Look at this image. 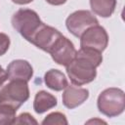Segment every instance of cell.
I'll return each instance as SVG.
<instances>
[{"label":"cell","instance_id":"cell-1","mask_svg":"<svg viewBox=\"0 0 125 125\" xmlns=\"http://www.w3.org/2000/svg\"><path fill=\"white\" fill-rule=\"evenodd\" d=\"M102 62V53L91 49L80 48L73 61L65 66L66 73L72 84L82 86L95 80L97 76L96 68Z\"/></svg>","mask_w":125,"mask_h":125},{"label":"cell","instance_id":"cell-2","mask_svg":"<svg viewBox=\"0 0 125 125\" xmlns=\"http://www.w3.org/2000/svg\"><path fill=\"white\" fill-rule=\"evenodd\" d=\"M97 106L99 111L107 117L120 115L125 108L123 90L114 87L104 90L98 97Z\"/></svg>","mask_w":125,"mask_h":125},{"label":"cell","instance_id":"cell-3","mask_svg":"<svg viewBox=\"0 0 125 125\" xmlns=\"http://www.w3.org/2000/svg\"><path fill=\"white\" fill-rule=\"evenodd\" d=\"M29 98V88L26 81L10 80L0 89V104H6L19 109Z\"/></svg>","mask_w":125,"mask_h":125},{"label":"cell","instance_id":"cell-4","mask_svg":"<svg viewBox=\"0 0 125 125\" xmlns=\"http://www.w3.org/2000/svg\"><path fill=\"white\" fill-rule=\"evenodd\" d=\"M13 27L27 41L42 24L38 14L30 9H20L12 17Z\"/></svg>","mask_w":125,"mask_h":125},{"label":"cell","instance_id":"cell-5","mask_svg":"<svg viewBox=\"0 0 125 125\" xmlns=\"http://www.w3.org/2000/svg\"><path fill=\"white\" fill-rule=\"evenodd\" d=\"M97 24H99L97 18L87 10L75 11L70 14L65 21V25L68 31L79 38L89 27Z\"/></svg>","mask_w":125,"mask_h":125},{"label":"cell","instance_id":"cell-6","mask_svg":"<svg viewBox=\"0 0 125 125\" xmlns=\"http://www.w3.org/2000/svg\"><path fill=\"white\" fill-rule=\"evenodd\" d=\"M108 44V35L106 30L97 24L89 27L80 36V47L95 50L103 53Z\"/></svg>","mask_w":125,"mask_h":125},{"label":"cell","instance_id":"cell-7","mask_svg":"<svg viewBox=\"0 0 125 125\" xmlns=\"http://www.w3.org/2000/svg\"><path fill=\"white\" fill-rule=\"evenodd\" d=\"M62 36V34L59 30L42 22V24L30 37L28 42L32 43L37 48L50 53Z\"/></svg>","mask_w":125,"mask_h":125},{"label":"cell","instance_id":"cell-8","mask_svg":"<svg viewBox=\"0 0 125 125\" xmlns=\"http://www.w3.org/2000/svg\"><path fill=\"white\" fill-rule=\"evenodd\" d=\"M76 53L77 51L73 43L68 38L62 35L49 54L51 55L55 62L60 65L66 66L69 62L73 61L76 56Z\"/></svg>","mask_w":125,"mask_h":125},{"label":"cell","instance_id":"cell-9","mask_svg":"<svg viewBox=\"0 0 125 125\" xmlns=\"http://www.w3.org/2000/svg\"><path fill=\"white\" fill-rule=\"evenodd\" d=\"M9 80H23L28 82L33 75L31 64L25 60H14L7 66Z\"/></svg>","mask_w":125,"mask_h":125},{"label":"cell","instance_id":"cell-10","mask_svg":"<svg viewBox=\"0 0 125 125\" xmlns=\"http://www.w3.org/2000/svg\"><path fill=\"white\" fill-rule=\"evenodd\" d=\"M89 98V91L76 86H66L62 94V104L67 108H75L82 104Z\"/></svg>","mask_w":125,"mask_h":125},{"label":"cell","instance_id":"cell-11","mask_svg":"<svg viewBox=\"0 0 125 125\" xmlns=\"http://www.w3.org/2000/svg\"><path fill=\"white\" fill-rule=\"evenodd\" d=\"M57 104H58V101L54 95L44 90H41L37 92L35 95L34 102H33V109L36 113L41 114L55 107Z\"/></svg>","mask_w":125,"mask_h":125},{"label":"cell","instance_id":"cell-12","mask_svg":"<svg viewBox=\"0 0 125 125\" xmlns=\"http://www.w3.org/2000/svg\"><path fill=\"white\" fill-rule=\"evenodd\" d=\"M44 82L48 88L57 92L64 90L68 85L65 75L61 70L55 68H52L45 73Z\"/></svg>","mask_w":125,"mask_h":125},{"label":"cell","instance_id":"cell-13","mask_svg":"<svg viewBox=\"0 0 125 125\" xmlns=\"http://www.w3.org/2000/svg\"><path fill=\"white\" fill-rule=\"evenodd\" d=\"M90 6L94 14L102 17H110L116 7V0H90Z\"/></svg>","mask_w":125,"mask_h":125},{"label":"cell","instance_id":"cell-14","mask_svg":"<svg viewBox=\"0 0 125 125\" xmlns=\"http://www.w3.org/2000/svg\"><path fill=\"white\" fill-rule=\"evenodd\" d=\"M16 112L12 106L6 104H0V125H7V124H14L16 119Z\"/></svg>","mask_w":125,"mask_h":125},{"label":"cell","instance_id":"cell-15","mask_svg":"<svg viewBox=\"0 0 125 125\" xmlns=\"http://www.w3.org/2000/svg\"><path fill=\"white\" fill-rule=\"evenodd\" d=\"M67 119L65 117V115L62 112H52L50 114H48L44 120L42 121V124L46 125H54V124H67Z\"/></svg>","mask_w":125,"mask_h":125},{"label":"cell","instance_id":"cell-16","mask_svg":"<svg viewBox=\"0 0 125 125\" xmlns=\"http://www.w3.org/2000/svg\"><path fill=\"white\" fill-rule=\"evenodd\" d=\"M14 124H38L37 120L28 112H23L19 116H16Z\"/></svg>","mask_w":125,"mask_h":125},{"label":"cell","instance_id":"cell-17","mask_svg":"<svg viewBox=\"0 0 125 125\" xmlns=\"http://www.w3.org/2000/svg\"><path fill=\"white\" fill-rule=\"evenodd\" d=\"M10 47V38L7 34L0 32V57L3 56Z\"/></svg>","mask_w":125,"mask_h":125},{"label":"cell","instance_id":"cell-18","mask_svg":"<svg viewBox=\"0 0 125 125\" xmlns=\"http://www.w3.org/2000/svg\"><path fill=\"white\" fill-rule=\"evenodd\" d=\"M8 80V73L7 70H5L1 65H0V87L4 84V82Z\"/></svg>","mask_w":125,"mask_h":125},{"label":"cell","instance_id":"cell-19","mask_svg":"<svg viewBox=\"0 0 125 125\" xmlns=\"http://www.w3.org/2000/svg\"><path fill=\"white\" fill-rule=\"evenodd\" d=\"M67 0H46L47 3L51 4V5H55V6H59V5H62L66 2Z\"/></svg>","mask_w":125,"mask_h":125},{"label":"cell","instance_id":"cell-20","mask_svg":"<svg viewBox=\"0 0 125 125\" xmlns=\"http://www.w3.org/2000/svg\"><path fill=\"white\" fill-rule=\"evenodd\" d=\"M33 0H12V2L19 4V5H25V4H29L30 2H32Z\"/></svg>","mask_w":125,"mask_h":125}]
</instances>
